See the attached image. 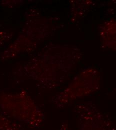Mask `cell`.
I'll return each instance as SVG.
<instances>
[{
  "label": "cell",
  "mask_w": 116,
  "mask_h": 130,
  "mask_svg": "<svg viewBox=\"0 0 116 130\" xmlns=\"http://www.w3.org/2000/svg\"><path fill=\"white\" fill-rule=\"evenodd\" d=\"M0 106L6 116L30 128H40L44 122V114L25 94H3L0 96Z\"/></svg>",
  "instance_id": "obj_1"
},
{
  "label": "cell",
  "mask_w": 116,
  "mask_h": 130,
  "mask_svg": "<svg viewBox=\"0 0 116 130\" xmlns=\"http://www.w3.org/2000/svg\"><path fill=\"white\" fill-rule=\"evenodd\" d=\"M100 85L98 75L85 72L80 74L56 98L55 103L63 106L79 98L88 96L96 91Z\"/></svg>",
  "instance_id": "obj_2"
},
{
  "label": "cell",
  "mask_w": 116,
  "mask_h": 130,
  "mask_svg": "<svg viewBox=\"0 0 116 130\" xmlns=\"http://www.w3.org/2000/svg\"><path fill=\"white\" fill-rule=\"evenodd\" d=\"M78 130H112L110 121L92 105H83L78 110Z\"/></svg>",
  "instance_id": "obj_3"
},
{
  "label": "cell",
  "mask_w": 116,
  "mask_h": 130,
  "mask_svg": "<svg viewBox=\"0 0 116 130\" xmlns=\"http://www.w3.org/2000/svg\"><path fill=\"white\" fill-rule=\"evenodd\" d=\"M0 130H24L22 125L0 114Z\"/></svg>",
  "instance_id": "obj_4"
},
{
  "label": "cell",
  "mask_w": 116,
  "mask_h": 130,
  "mask_svg": "<svg viewBox=\"0 0 116 130\" xmlns=\"http://www.w3.org/2000/svg\"><path fill=\"white\" fill-rule=\"evenodd\" d=\"M59 130H69V127L68 123L66 122L63 123Z\"/></svg>",
  "instance_id": "obj_5"
}]
</instances>
